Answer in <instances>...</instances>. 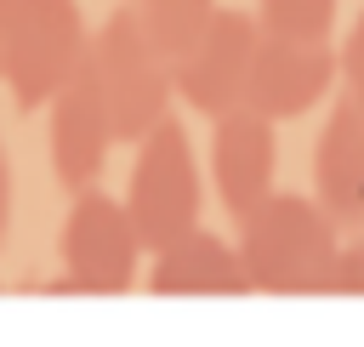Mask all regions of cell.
<instances>
[{
  "mask_svg": "<svg viewBox=\"0 0 364 347\" xmlns=\"http://www.w3.org/2000/svg\"><path fill=\"white\" fill-rule=\"evenodd\" d=\"M57 256H63V273L40 279L28 290H46V296H119V290H131L142 239H136L125 199H114L102 188L74 193L63 233H57Z\"/></svg>",
  "mask_w": 364,
  "mask_h": 347,
  "instance_id": "cell-3",
  "label": "cell"
},
{
  "mask_svg": "<svg viewBox=\"0 0 364 347\" xmlns=\"http://www.w3.org/2000/svg\"><path fill=\"white\" fill-rule=\"evenodd\" d=\"M313 199L341 233H364V114L347 97L313 142Z\"/></svg>",
  "mask_w": 364,
  "mask_h": 347,
  "instance_id": "cell-10",
  "label": "cell"
},
{
  "mask_svg": "<svg viewBox=\"0 0 364 347\" xmlns=\"http://www.w3.org/2000/svg\"><path fill=\"white\" fill-rule=\"evenodd\" d=\"M239 262L250 290L267 296H336L341 228L313 193H273L239 222Z\"/></svg>",
  "mask_w": 364,
  "mask_h": 347,
  "instance_id": "cell-1",
  "label": "cell"
},
{
  "mask_svg": "<svg viewBox=\"0 0 364 347\" xmlns=\"http://www.w3.org/2000/svg\"><path fill=\"white\" fill-rule=\"evenodd\" d=\"M336 296H364V233H353L341 245V262H336Z\"/></svg>",
  "mask_w": 364,
  "mask_h": 347,
  "instance_id": "cell-15",
  "label": "cell"
},
{
  "mask_svg": "<svg viewBox=\"0 0 364 347\" xmlns=\"http://www.w3.org/2000/svg\"><path fill=\"white\" fill-rule=\"evenodd\" d=\"M0 80H6V68H0Z\"/></svg>",
  "mask_w": 364,
  "mask_h": 347,
  "instance_id": "cell-17",
  "label": "cell"
},
{
  "mask_svg": "<svg viewBox=\"0 0 364 347\" xmlns=\"http://www.w3.org/2000/svg\"><path fill=\"white\" fill-rule=\"evenodd\" d=\"M336 51H341V97L364 114V6H358L353 28H347V40H341Z\"/></svg>",
  "mask_w": 364,
  "mask_h": 347,
  "instance_id": "cell-14",
  "label": "cell"
},
{
  "mask_svg": "<svg viewBox=\"0 0 364 347\" xmlns=\"http://www.w3.org/2000/svg\"><path fill=\"white\" fill-rule=\"evenodd\" d=\"M256 23L262 34H284V40H330L336 0H256Z\"/></svg>",
  "mask_w": 364,
  "mask_h": 347,
  "instance_id": "cell-13",
  "label": "cell"
},
{
  "mask_svg": "<svg viewBox=\"0 0 364 347\" xmlns=\"http://www.w3.org/2000/svg\"><path fill=\"white\" fill-rule=\"evenodd\" d=\"M148 290L154 296H245V262L239 245H228L210 228H188L182 239L148 250Z\"/></svg>",
  "mask_w": 364,
  "mask_h": 347,
  "instance_id": "cell-11",
  "label": "cell"
},
{
  "mask_svg": "<svg viewBox=\"0 0 364 347\" xmlns=\"http://www.w3.org/2000/svg\"><path fill=\"white\" fill-rule=\"evenodd\" d=\"M216 11H222L216 0H136V17H142V28H148V40L159 46L165 63H176L210 28Z\"/></svg>",
  "mask_w": 364,
  "mask_h": 347,
  "instance_id": "cell-12",
  "label": "cell"
},
{
  "mask_svg": "<svg viewBox=\"0 0 364 347\" xmlns=\"http://www.w3.org/2000/svg\"><path fill=\"white\" fill-rule=\"evenodd\" d=\"M46 108H51V171H57V182H63L68 193L97 188L102 159H108V148H114V119H108L97 85H91L85 63H80V74H74Z\"/></svg>",
  "mask_w": 364,
  "mask_h": 347,
  "instance_id": "cell-8",
  "label": "cell"
},
{
  "mask_svg": "<svg viewBox=\"0 0 364 347\" xmlns=\"http://www.w3.org/2000/svg\"><path fill=\"white\" fill-rule=\"evenodd\" d=\"M85 74L114 119V142H142L154 137L165 119H171V63L159 57V46L148 40L136 6H119L102 17V28L91 34V51H85Z\"/></svg>",
  "mask_w": 364,
  "mask_h": 347,
  "instance_id": "cell-2",
  "label": "cell"
},
{
  "mask_svg": "<svg viewBox=\"0 0 364 347\" xmlns=\"http://www.w3.org/2000/svg\"><path fill=\"white\" fill-rule=\"evenodd\" d=\"M256 46H262V23L256 11H216L210 28L171 63V80L182 91L188 108L199 114H228V108H245V85H250V63H256Z\"/></svg>",
  "mask_w": 364,
  "mask_h": 347,
  "instance_id": "cell-6",
  "label": "cell"
},
{
  "mask_svg": "<svg viewBox=\"0 0 364 347\" xmlns=\"http://www.w3.org/2000/svg\"><path fill=\"white\" fill-rule=\"evenodd\" d=\"M336 80H341V51H336L330 40L262 34L256 63H250V85H245V108L262 114V119H296V114H307Z\"/></svg>",
  "mask_w": 364,
  "mask_h": 347,
  "instance_id": "cell-7",
  "label": "cell"
},
{
  "mask_svg": "<svg viewBox=\"0 0 364 347\" xmlns=\"http://www.w3.org/2000/svg\"><path fill=\"white\" fill-rule=\"evenodd\" d=\"M125 210L136 222L142 250H159V245L182 239L188 228H199V165H193V142L176 119H165L154 137L136 142Z\"/></svg>",
  "mask_w": 364,
  "mask_h": 347,
  "instance_id": "cell-4",
  "label": "cell"
},
{
  "mask_svg": "<svg viewBox=\"0 0 364 347\" xmlns=\"http://www.w3.org/2000/svg\"><path fill=\"white\" fill-rule=\"evenodd\" d=\"M210 182L239 222L262 199H273V119L250 108L216 114L210 119Z\"/></svg>",
  "mask_w": 364,
  "mask_h": 347,
  "instance_id": "cell-9",
  "label": "cell"
},
{
  "mask_svg": "<svg viewBox=\"0 0 364 347\" xmlns=\"http://www.w3.org/2000/svg\"><path fill=\"white\" fill-rule=\"evenodd\" d=\"M6 228H11V159L0 142V245H6Z\"/></svg>",
  "mask_w": 364,
  "mask_h": 347,
  "instance_id": "cell-16",
  "label": "cell"
},
{
  "mask_svg": "<svg viewBox=\"0 0 364 347\" xmlns=\"http://www.w3.org/2000/svg\"><path fill=\"white\" fill-rule=\"evenodd\" d=\"M85 51H91V34L74 0H28L0 40V68L11 97L23 108H40L80 74Z\"/></svg>",
  "mask_w": 364,
  "mask_h": 347,
  "instance_id": "cell-5",
  "label": "cell"
}]
</instances>
